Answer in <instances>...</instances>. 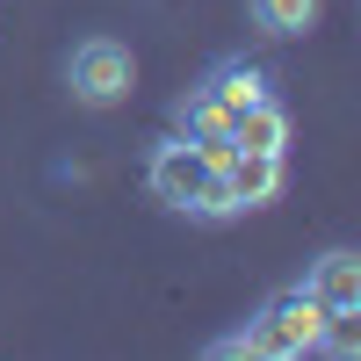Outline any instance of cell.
Here are the masks:
<instances>
[{"label": "cell", "instance_id": "obj_2", "mask_svg": "<svg viewBox=\"0 0 361 361\" xmlns=\"http://www.w3.org/2000/svg\"><path fill=\"white\" fill-rule=\"evenodd\" d=\"M325 325H333V311H325V304H318L311 289H282V296H267V304L253 311L246 340H253V354H275V361H296V354H318Z\"/></svg>", "mask_w": 361, "mask_h": 361}, {"label": "cell", "instance_id": "obj_1", "mask_svg": "<svg viewBox=\"0 0 361 361\" xmlns=\"http://www.w3.org/2000/svg\"><path fill=\"white\" fill-rule=\"evenodd\" d=\"M145 188H152L166 209H188V217H238L217 152H209V145H195V137H166V145H152V159H145Z\"/></svg>", "mask_w": 361, "mask_h": 361}, {"label": "cell", "instance_id": "obj_6", "mask_svg": "<svg viewBox=\"0 0 361 361\" xmlns=\"http://www.w3.org/2000/svg\"><path fill=\"white\" fill-rule=\"evenodd\" d=\"M173 130H180V137H195V145H209V152H217V159L231 152V109H224L217 94H209L202 80H195L188 94L173 102Z\"/></svg>", "mask_w": 361, "mask_h": 361}, {"label": "cell", "instance_id": "obj_8", "mask_svg": "<svg viewBox=\"0 0 361 361\" xmlns=\"http://www.w3.org/2000/svg\"><path fill=\"white\" fill-rule=\"evenodd\" d=\"M202 87H209V94H217V102H224L231 116H238V109H253V102H267V94H275V80H267V66H246V58H224V66L209 73Z\"/></svg>", "mask_w": 361, "mask_h": 361}, {"label": "cell", "instance_id": "obj_5", "mask_svg": "<svg viewBox=\"0 0 361 361\" xmlns=\"http://www.w3.org/2000/svg\"><path fill=\"white\" fill-rule=\"evenodd\" d=\"M304 289H311L333 318H354V311H361V253H347V246L318 253L311 275H304Z\"/></svg>", "mask_w": 361, "mask_h": 361}, {"label": "cell", "instance_id": "obj_10", "mask_svg": "<svg viewBox=\"0 0 361 361\" xmlns=\"http://www.w3.org/2000/svg\"><path fill=\"white\" fill-rule=\"evenodd\" d=\"M209 354H217V361H238V354H253V340H246V333H224V340H209Z\"/></svg>", "mask_w": 361, "mask_h": 361}, {"label": "cell", "instance_id": "obj_7", "mask_svg": "<svg viewBox=\"0 0 361 361\" xmlns=\"http://www.w3.org/2000/svg\"><path fill=\"white\" fill-rule=\"evenodd\" d=\"M282 145H289V109L275 94L231 116V152H282Z\"/></svg>", "mask_w": 361, "mask_h": 361}, {"label": "cell", "instance_id": "obj_4", "mask_svg": "<svg viewBox=\"0 0 361 361\" xmlns=\"http://www.w3.org/2000/svg\"><path fill=\"white\" fill-rule=\"evenodd\" d=\"M217 166H224V188H231V202H238V209H267V202L289 188L282 152H224Z\"/></svg>", "mask_w": 361, "mask_h": 361}, {"label": "cell", "instance_id": "obj_9", "mask_svg": "<svg viewBox=\"0 0 361 361\" xmlns=\"http://www.w3.org/2000/svg\"><path fill=\"white\" fill-rule=\"evenodd\" d=\"M246 15L260 37H304V29H318L325 0H246Z\"/></svg>", "mask_w": 361, "mask_h": 361}, {"label": "cell", "instance_id": "obj_3", "mask_svg": "<svg viewBox=\"0 0 361 361\" xmlns=\"http://www.w3.org/2000/svg\"><path fill=\"white\" fill-rule=\"evenodd\" d=\"M66 87H73L80 109H116V102L137 87V58L116 44V37H87V44H73V58H66Z\"/></svg>", "mask_w": 361, "mask_h": 361}]
</instances>
